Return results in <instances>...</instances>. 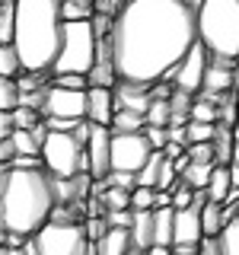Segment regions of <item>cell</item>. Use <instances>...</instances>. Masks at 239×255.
Segmentation results:
<instances>
[{
	"instance_id": "e575fe53",
	"label": "cell",
	"mask_w": 239,
	"mask_h": 255,
	"mask_svg": "<svg viewBox=\"0 0 239 255\" xmlns=\"http://www.w3.org/2000/svg\"><path fill=\"white\" fill-rule=\"evenodd\" d=\"M131 211H153V188L134 185V191H131Z\"/></svg>"
},
{
	"instance_id": "3957f363",
	"label": "cell",
	"mask_w": 239,
	"mask_h": 255,
	"mask_svg": "<svg viewBox=\"0 0 239 255\" xmlns=\"http://www.w3.org/2000/svg\"><path fill=\"white\" fill-rule=\"evenodd\" d=\"M61 0H13V38L22 70L48 74L61 51Z\"/></svg>"
},
{
	"instance_id": "b9f144b4",
	"label": "cell",
	"mask_w": 239,
	"mask_h": 255,
	"mask_svg": "<svg viewBox=\"0 0 239 255\" xmlns=\"http://www.w3.org/2000/svg\"><path fill=\"white\" fill-rule=\"evenodd\" d=\"M16 159V147L10 137H0V163H13Z\"/></svg>"
},
{
	"instance_id": "d4e9b609",
	"label": "cell",
	"mask_w": 239,
	"mask_h": 255,
	"mask_svg": "<svg viewBox=\"0 0 239 255\" xmlns=\"http://www.w3.org/2000/svg\"><path fill=\"white\" fill-rule=\"evenodd\" d=\"M191 122L217 125V122H220V109H217V102L207 99V96H195V102H191Z\"/></svg>"
},
{
	"instance_id": "8992f818",
	"label": "cell",
	"mask_w": 239,
	"mask_h": 255,
	"mask_svg": "<svg viewBox=\"0 0 239 255\" xmlns=\"http://www.w3.org/2000/svg\"><path fill=\"white\" fill-rule=\"evenodd\" d=\"M96 58V32L90 19H74L64 22V35H61V51L54 58L48 77L58 74H90Z\"/></svg>"
},
{
	"instance_id": "8fae6325",
	"label": "cell",
	"mask_w": 239,
	"mask_h": 255,
	"mask_svg": "<svg viewBox=\"0 0 239 255\" xmlns=\"http://www.w3.org/2000/svg\"><path fill=\"white\" fill-rule=\"evenodd\" d=\"M207 61H211V51H207L201 42H195V45L188 48V54L179 61V67H175L166 80H169L175 90H185V93L195 96V93H201V86H204Z\"/></svg>"
},
{
	"instance_id": "c3c4849f",
	"label": "cell",
	"mask_w": 239,
	"mask_h": 255,
	"mask_svg": "<svg viewBox=\"0 0 239 255\" xmlns=\"http://www.w3.org/2000/svg\"><path fill=\"white\" fill-rule=\"evenodd\" d=\"M172 255H198V252H172Z\"/></svg>"
},
{
	"instance_id": "681fc988",
	"label": "cell",
	"mask_w": 239,
	"mask_h": 255,
	"mask_svg": "<svg viewBox=\"0 0 239 255\" xmlns=\"http://www.w3.org/2000/svg\"><path fill=\"white\" fill-rule=\"evenodd\" d=\"M188 3H191V6H198V3H201V0H188Z\"/></svg>"
},
{
	"instance_id": "5b68a950",
	"label": "cell",
	"mask_w": 239,
	"mask_h": 255,
	"mask_svg": "<svg viewBox=\"0 0 239 255\" xmlns=\"http://www.w3.org/2000/svg\"><path fill=\"white\" fill-rule=\"evenodd\" d=\"M86 249H90V239H86L83 220L58 217V214H51V220L42 230H35L26 246L29 255H86Z\"/></svg>"
},
{
	"instance_id": "30bf717a",
	"label": "cell",
	"mask_w": 239,
	"mask_h": 255,
	"mask_svg": "<svg viewBox=\"0 0 239 255\" xmlns=\"http://www.w3.org/2000/svg\"><path fill=\"white\" fill-rule=\"evenodd\" d=\"M90 90V86H86ZM86 90H67V86L48 83L42 99V118H64V122H83L86 118Z\"/></svg>"
},
{
	"instance_id": "cb8c5ba5",
	"label": "cell",
	"mask_w": 239,
	"mask_h": 255,
	"mask_svg": "<svg viewBox=\"0 0 239 255\" xmlns=\"http://www.w3.org/2000/svg\"><path fill=\"white\" fill-rule=\"evenodd\" d=\"M211 169H214V163H195V159H188V166L179 172V179L188 182V185L198 191V188L207 185V179H211Z\"/></svg>"
},
{
	"instance_id": "9c48e42d",
	"label": "cell",
	"mask_w": 239,
	"mask_h": 255,
	"mask_svg": "<svg viewBox=\"0 0 239 255\" xmlns=\"http://www.w3.org/2000/svg\"><path fill=\"white\" fill-rule=\"evenodd\" d=\"M207 201L204 188L195 191V204L188 207H179L172 217V252H198L201 246V204Z\"/></svg>"
},
{
	"instance_id": "7c38bea8",
	"label": "cell",
	"mask_w": 239,
	"mask_h": 255,
	"mask_svg": "<svg viewBox=\"0 0 239 255\" xmlns=\"http://www.w3.org/2000/svg\"><path fill=\"white\" fill-rule=\"evenodd\" d=\"M109 143H112V128L109 125H93L90 128V140H86V147H83L93 179H106V175L112 172V166H109Z\"/></svg>"
},
{
	"instance_id": "44dd1931",
	"label": "cell",
	"mask_w": 239,
	"mask_h": 255,
	"mask_svg": "<svg viewBox=\"0 0 239 255\" xmlns=\"http://www.w3.org/2000/svg\"><path fill=\"white\" fill-rule=\"evenodd\" d=\"M217 243H220V255H239V207H236L233 217L223 223Z\"/></svg>"
},
{
	"instance_id": "d590c367",
	"label": "cell",
	"mask_w": 239,
	"mask_h": 255,
	"mask_svg": "<svg viewBox=\"0 0 239 255\" xmlns=\"http://www.w3.org/2000/svg\"><path fill=\"white\" fill-rule=\"evenodd\" d=\"M51 83L67 86V90H86V86H90V77L86 74H58V77H51Z\"/></svg>"
},
{
	"instance_id": "ee69618b",
	"label": "cell",
	"mask_w": 239,
	"mask_h": 255,
	"mask_svg": "<svg viewBox=\"0 0 239 255\" xmlns=\"http://www.w3.org/2000/svg\"><path fill=\"white\" fill-rule=\"evenodd\" d=\"M147 255H172V249H169V246H150Z\"/></svg>"
},
{
	"instance_id": "52a82bcc",
	"label": "cell",
	"mask_w": 239,
	"mask_h": 255,
	"mask_svg": "<svg viewBox=\"0 0 239 255\" xmlns=\"http://www.w3.org/2000/svg\"><path fill=\"white\" fill-rule=\"evenodd\" d=\"M42 166L54 179H70L77 172H90L86 153L77 143V137L70 131H51V128H48V137L42 143Z\"/></svg>"
},
{
	"instance_id": "ba28073f",
	"label": "cell",
	"mask_w": 239,
	"mask_h": 255,
	"mask_svg": "<svg viewBox=\"0 0 239 255\" xmlns=\"http://www.w3.org/2000/svg\"><path fill=\"white\" fill-rule=\"evenodd\" d=\"M153 147L143 137V131H112V143H109V166L112 172H134L150 159Z\"/></svg>"
},
{
	"instance_id": "ffe728a7",
	"label": "cell",
	"mask_w": 239,
	"mask_h": 255,
	"mask_svg": "<svg viewBox=\"0 0 239 255\" xmlns=\"http://www.w3.org/2000/svg\"><path fill=\"white\" fill-rule=\"evenodd\" d=\"M223 223H227V217H223V204L204 201L201 204V233L204 236H220Z\"/></svg>"
},
{
	"instance_id": "9a60e30c",
	"label": "cell",
	"mask_w": 239,
	"mask_h": 255,
	"mask_svg": "<svg viewBox=\"0 0 239 255\" xmlns=\"http://www.w3.org/2000/svg\"><path fill=\"white\" fill-rule=\"evenodd\" d=\"M112 115H115V93L109 86H90L86 90V122L112 128Z\"/></svg>"
},
{
	"instance_id": "6da1fadb",
	"label": "cell",
	"mask_w": 239,
	"mask_h": 255,
	"mask_svg": "<svg viewBox=\"0 0 239 255\" xmlns=\"http://www.w3.org/2000/svg\"><path fill=\"white\" fill-rule=\"evenodd\" d=\"M109 42L121 83L166 80L198 42L195 6L188 0H124L112 13Z\"/></svg>"
},
{
	"instance_id": "bcb514c9",
	"label": "cell",
	"mask_w": 239,
	"mask_h": 255,
	"mask_svg": "<svg viewBox=\"0 0 239 255\" xmlns=\"http://www.w3.org/2000/svg\"><path fill=\"white\" fill-rule=\"evenodd\" d=\"M109 3H112V13H115V10H118V6H121V3H124V0H109Z\"/></svg>"
},
{
	"instance_id": "f6af8a7d",
	"label": "cell",
	"mask_w": 239,
	"mask_h": 255,
	"mask_svg": "<svg viewBox=\"0 0 239 255\" xmlns=\"http://www.w3.org/2000/svg\"><path fill=\"white\" fill-rule=\"evenodd\" d=\"M230 179H233V185H239V163H230Z\"/></svg>"
},
{
	"instance_id": "2e32d148",
	"label": "cell",
	"mask_w": 239,
	"mask_h": 255,
	"mask_svg": "<svg viewBox=\"0 0 239 255\" xmlns=\"http://www.w3.org/2000/svg\"><path fill=\"white\" fill-rule=\"evenodd\" d=\"M112 93H115V109H134V112H147L150 109V86H140V83H121L118 80L115 86H112Z\"/></svg>"
},
{
	"instance_id": "836d02e7",
	"label": "cell",
	"mask_w": 239,
	"mask_h": 255,
	"mask_svg": "<svg viewBox=\"0 0 239 255\" xmlns=\"http://www.w3.org/2000/svg\"><path fill=\"white\" fill-rule=\"evenodd\" d=\"M38 122H45L38 109H29V106H16L13 109V125L16 128H35Z\"/></svg>"
},
{
	"instance_id": "ac0fdd59",
	"label": "cell",
	"mask_w": 239,
	"mask_h": 255,
	"mask_svg": "<svg viewBox=\"0 0 239 255\" xmlns=\"http://www.w3.org/2000/svg\"><path fill=\"white\" fill-rule=\"evenodd\" d=\"M230 188H233V179H230V166L214 163L211 179H207V185H204L207 201H217V204H223V201L230 198Z\"/></svg>"
},
{
	"instance_id": "f35d334b",
	"label": "cell",
	"mask_w": 239,
	"mask_h": 255,
	"mask_svg": "<svg viewBox=\"0 0 239 255\" xmlns=\"http://www.w3.org/2000/svg\"><path fill=\"white\" fill-rule=\"evenodd\" d=\"M83 227H86V239H90V243H99V236L109 230V223L102 220V217H86Z\"/></svg>"
},
{
	"instance_id": "d6986e66",
	"label": "cell",
	"mask_w": 239,
	"mask_h": 255,
	"mask_svg": "<svg viewBox=\"0 0 239 255\" xmlns=\"http://www.w3.org/2000/svg\"><path fill=\"white\" fill-rule=\"evenodd\" d=\"M127 249H131V233L121 227H109L99 236V243H96V252L99 255H127Z\"/></svg>"
},
{
	"instance_id": "83f0119b",
	"label": "cell",
	"mask_w": 239,
	"mask_h": 255,
	"mask_svg": "<svg viewBox=\"0 0 239 255\" xmlns=\"http://www.w3.org/2000/svg\"><path fill=\"white\" fill-rule=\"evenodd\" d=\"M22 64H19V54H16V48L10 42H0V77H19Z\"/></svg>"
},
{
	"instance_id": "74e56055",
	"label": "cell",
	"mask_w": 239,
	"mask_h": 255,
	"mask_svg": "<svg viewBox=\"0 0 239 255\" xmlns=\"http://www.w3.org/2000/svg\"><path fill=\"white\" fill-rule=\"evenodd\" d=\"M106 182H109V185L124 188V191H134V185H137V175H134V172H109Z\"/></svg>"
},
{
	"instance_id": "277c9868",
	"label": "cell",
	"mask_w": 239,
	"mask_h": 255,
	"mask_svg": "<svg viewBox=\"0 0 239 255\" xmlns=\"http://www.w3.org/2000/svg\"><path fill=\"white\" fill-rule=\"evenodd\" d=\"M198 42L217 58L239 61V0H201L195 6Z\"/></svg>"
},
{
	"instance_id": "1f68e13d",
	"label": "cell",
	"mask_w": 239,
	"mask_h": 255,
	"mask_svg": "<svg viewBox=\"0 0 239 255\" xmlns=\"http://www.w3.org/2000/svg\"><path fill=\"white\" fill-rule=\"evenodd\" d=\"M188 131V143H211L214 140V131H217V125H207V122H188L185 125Z\"/></svg>"
},
{
	"instance_id": "7a4b0ae2",
	"label": "cell",
	"mask_w": 239,
	"mask_h": 255,
	"mask_svg": "<svg viewBox=\"0 0 239 255\" xmlns=\"http://www.w3.org/2000/svg\"><path fill=\"white\" fill-rule=\"evenodd\" d=\"M54 207V175L45 166H10V175L0 188V239H29L51 220Z\"/></svg>"
},
{
	"instance_id": "60d3db41",
	"label": "cell",
	"mask_w": 239,
	"mask_h": 255,
	"mask_svg": "<svg viewBox=\"0 0 239 255\" xmlns=\"http://www.w3.org/2000/svg\"><path fill=\"white\" fill-rule=\"evenodd\" d=\"M198 255H220V243L217 236H204L201 246H198Z\"/></svg>"
},
{
	"instance_id": "816d5d0a",
	"label": "cell",
	"mask_w": 239,
	"mask_h": 255,
	"mask_svg": "<svg viewBox=\"0 0 239 255\" xmlns=\"http://www.w3.org/2000/svg\"><path fill=\"white\" fill-rule=\"evenodd\" d=\"M86 3H93V6H96V0H86Z\"/></svg>"
},
{
	"instance_id": "5bb4252c",
	"label": "cell",
	"mask_w": 239,
	"mask_h": 255,
	"mask_svg": "<svg viewBox=\"0 0 239 255\" xmlns=\"http://www.w3.org/2000/svg\"><path fill=\"white\" fill-rule=\"evenodd\" d=\"M90 86H115L118 77H115V61H112V42L109 35L96 38V58H93V67H90Z\"/></svg>"
},
{
	"instance_id": "7dc6e473",
	"label": "cell",
	"mask_w": 239,
	"mask_h": 255,
	"mask_svg": "<svg viewBox=\"0 0 239 255\" xmlns=\"http://www.w3.org/2000/svg\"><path fill=\"white\" fill-rule=\"evenodd\" d=\"M127 255H147L143 249H127Z\"/></svg>"
},
{
	"instance_id": "f5cc1de1",
	"label": "cell",
	"mask_w": 239,
	"mask_h": 255,
	"mask_svg": "<svg viewBox=\"0 0 239 255\" xmlns=\"http://www.w3.org/2000/svg\"><path fill=\"white\" fill-rule=\"evenodd\" d=\"M3 3H6V0H0V6H3Z\"/></svg>"
},
{
	"instance_id": "4316f807",
	"label": "cell",
	"mask_w": 239,
	"mask_h": 255,
	"mask_svg": "<svg viewBox=\"0 0 239 255\" xmlns=\"http://www.w3.org/2000/svg\"><path fill=\"white\" fill-rule=\"evenodd\" d=\"M96 6L86 3V0H61V16L64 22H74V19H93Z\"/></svg>"
},
{
	"instance_id": "4dcf8cb0",
	"label": "cell",
	"mask_w": 239,
	"mask_h": 255,
	"mask_svg": "<svg viewBox=\"0 0 239 255\" xmlns=\"http://www.w3.org/2000/svg\"><path fill=\"white\" fill-rule=\"evenodd\" d=\"M143 118H147V125L166 128V125H169V99H153L150 109L143 112Z\"/></svg>"
},
{
	"instance_id": "f907efd6",
	"label": "cell",
	"mask_w": 239,
	"mask_h": 255,
	"mask_svg": "<svg viewBox=\"0 0 239 255\" xmlns=\"http://www.w3.org/2000/svg\"><path fill=\"white\" fill-rule=\"evenodd\" d=\"M236 118H239V102H236Z\"/></svg>"
},
{
	"instance_id": "ab89813d",
	"label": "cell",
	"mask_w": 239,
	"mask_h": 255,
	"mask_svg": "<svg viewBox=\"0 0 239 255\" xmlns=\"http://www.w3.org/2000/svg\"><path fill=\"white\" fill-rule=\"evenodd\" d=\"M131 220H134V211H131V207H127V211H106V223H109V227L127 230V227H131Z\"/></svg>"
},
{
	"instance_id": "f546056e",
	"label": "cell",
	"mask_w": 239,
	"mask_h": 255,
	"mask_svg": "<svg viewBox=\"0 0 239 255\" xmlns=\"http://www.w3.org/2000/svg\"><path fill=\"white\" fill-rule=\"evenodd\" d=\"M19 106V86L13 77H0V112H13Z\"/></svg>"
},
{
	"instance_id": "603a6c76",
	"label": "cell",
	"mask_w": 239,
	"mask_h": 255,
	"mask_svg": "<svg viewBox=\"0 0 239 255\" xmlns=\"http://www.w3.org/2000/svg\"><path fill=\"white\" fill-rule=\"evenodd\" d=\"M143 125H147V118L134 109H115V115H112V131L131 134V131H143Z\"/></svg>"
},
{
	"instance_id": "7bdbcfd3",
	"label": "cell",
	"mask_w": 239,
	"mask_h": 255,
	"mask_svg": "<svg viewBox=\"0 0 239 255\" xmlns=\"http://www.w3.org/2000/svg\"><path fill=\"white\" fill-rule=\"evenodd\" d=\"M13 131H16V125H13V112H0V137H10Z\"/></svg>"
},
{
	"instance_id": "d6a6232c",
	"label": "cell",
	"mask_w": 239,
	"mask_h": 255,
	"mask_svg": "<svg viewBox=\"0 0 239 255\" xmlns=\"http://www.w3.org/2000/svg\"><path fill=\"white\" fill-rule=\"evenodd\" d=\"M169 195H172V207H175V211H179V207L195 204V188H191L188 182H182V179H175V182H172Z\"/></svg>"
},
{
	"instance_id": "f1b7e54d",
	"label": "cell",
	"mask_w": 239,
	"mask_h": 255,
	"mask_svg": "<svg viewBox=\"0 0 239 255\" xmlns=\"http://www.w3.org/2000/svg\"><path fill=\"white\" fill-rule=\"evenodd\" d=\"M102 204H106V211H127V207H131V191H124V188L109 185V182H106Z\"/></svg>"
},
{
	"instance_id": "8d00e7d4",
	"label": "cell",
	"mask_w": 239,
	"mask_h": 255,
	"mask_svg": "<svg viewBox=\"0 0 239 255\" xmlns=\"http://www.w3.org/2000/svg\"><path fill=\"white\" fill-rule=\"evenodd\" d=\"M143 137L150 140V147H153V150H163L166 143H169V134H166V128H156V125H143Z\"/></svg>"
},
{
	"instance_id": "7402d4cb",
	"label": "cell",
	"mask_w": 239,
	"mask_h": 255,
	"mask_svg": "<svg viewBox=\"0 0 239 255\" xmlns=\"http://www.w3.org/2000/svg\"><path fill=\"white\" fill-rule=\"evenodd\" d=\"M13 147H16V156H42V143L32 134V128H16L10 134Z\"/></svg>"
},
{
	"instance_id": "484cf974",
	"label": "cell",
	"mask_w": 239,
	"mask_h": 255,
	"mask_svg": "<svg viewBox=\"0 0 239 255\" xmlns=\"http://www.w3.org/2000/svg\"><path fill=\"white\" fill-rule=\"evenodd\" d=\"M163 150H153L150 153V159L137 169V185H147V188H156V182H159V166H163Z\"/></svg>"
},
{
	"instance_id": "4fadbf2b",
	"label": "cell",
	"mask_w": 239,
	"mask_h": 255,
	"mask_svg": "<svg viewBox=\"0 0 239 255\" xmlns=\"http://www.w3.org/2000/svg\"><path fill=\"white\" fill-rule=\"evenodd\" d=\"M236 77H239V64H236L233 58H217V54H211L207 70H204V86H201V93L227 96V93H233Z\"/></svg>"
},
{
	"instance_id": "e0dca14e",
	"label": "cell",
	"mask_w": 239,
	"mask_h": 255,
	"mask_svg": "<svg viewBox=\"0 0 239 255\" xmlns=\"http://www.w3.org/2000/svg\"><path fill=\"white\" fill-rule=\"evenodd\" d=\"M127 233H131V249L147 252L153 246V211H134V220L127 227Z\"/></svg>"
}]
</instances>
